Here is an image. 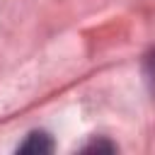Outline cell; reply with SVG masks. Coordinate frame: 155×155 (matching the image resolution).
I'll return each instance as SVG.
<instances>
[{
    "label": "cell",
    "instance_id": "cell-1",
    "mask_svg": "<svg viewBox=\"0 0 155 155\" xmlns=\"http://www.w3.org/2000/svg\"><path fill=\"white\" fill-rule=\"evenodd\" d=\"M22 153H51L53 150V143L48 140L46 133H31L22 145H19Z\"/></svg>",
    "mask_w": 155,
    "mask_h": 155
},
{
    "label": "cell",
    "instance_id": "cell-2",
    "mask_svg": "<svg viewBox=\"0 0 155 155\" xmlns=\"http://www.w3.org/2000/svg\"><path fill=\"white\" fill-rule=\"evenodd\" d=\"M85 150H114V145H104V143H92V145H87Z\"/></svg>",
    "mask_w": 155,
    "mask_h": 155
}]
</instances>
